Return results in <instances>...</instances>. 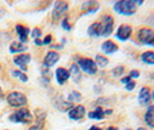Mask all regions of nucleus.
Here are the masks:
<instances>
[{
    "instance_id": "nucleus-1",
    "label": "nucleus",
    "mask_w": 154,
    "mask_h": 130,
    "mask_svg": "<svg viewBox=\"0 0 154 130\" xmlns=\"http://www.w3.org/2000/svg\"><path fill=\"white\" fill-rule=\"evenodd\" d=\"M137 0H119L114 2V12L123 16H132L137 13L138 9Z\"/></svg>"
},
{
    "instance_id": "nucleus-2",
    "label": "nucleus",
    "mask_w": 154,
    "mask_h": 130,
    "mask_svg": "<svg viewBox=\"0 0 154 130\" xmlns=\"http://www.w3.org/2000/svg\"><path fill=\"white\" fill-rule=\"evenodd\" d=\"M8 121L15 124H31L34 122V115L28 108L23 107L20 109H16L12 114L8 116Z\"/></svg>"
},
{
    "instance_id": "nucleus-3",
    "label": "nucleus",
    "mask_w": 154,
    "mask_h": 130,
    "mask_svg": "<svg viewBox=\"0 0 154 130\" xmlns=\"http://www.w3.org/2000/svg\"><path fill=\"white\" fill-rule=\"evenodd\" d=\"M74 61H75V64L79 66V69L81 70L82 72L87 73L88 76H95L97 73L99 68H97L96 63L94 62V59H92V58L75 56L74 57Z\"/></svg>"
},
{
    "instance_id": "nucleus-4",
    "label": "nucleus",
    "mask_w": 154,
    "mask_h": 130,
    "mask_svg": "<svg viewBox=\"0 0 154 130\" xmlns=\"http://www.w3.org/2000/svg\"><path fill=\"white\" fill-rule=\"evenodd\" d=\"M6 102L8 103V106L15 109H20L27 106L28 103V99L26 97V94L19 91H13V92L8 93L6 97Z\"/></svg>"
},
{
    "instance_id": "nucleus-5",
    "label": "nucleus",
    "mask_w": 154,
    "mask_h": 130,
    "mask_svg": "<svg viewBox=\"0 0 154 130\" xmlns=\"http://www.w3.org/2000/svg\"><path fill=\"white\" fill-rule=\"evenodd\" d=\"M137 41L140 44L154 46V29L151 27H141L137 30Z\"/></svg>"
},
{
    "instance_id": "nucleus-6",
    "label": "nucleus",
    "mask_w": 154,
    "mask_h": 130,
    "mask_svg": "<svg viewBox=\"0 0 154 130\" xmlns=\"http://www.w3.org/2000/svg\"><path fill=\"white\" fill-rule=\"evenodd\" d=\"M69 4L66 1H54V7L51 11V19L54 22L62 21L69 12Z\"/></svg>"
},
{
    "instance_id": "nucleus-7",
    "label": "nucleus",
    "mask_w": 154,
    "mask_h": 130,
    "mask_svg": "<svg viewBox=\"0 0 154 130\" xmlns=\"http://www.w3.org/2000/svg\"><path fill=\"white\" fill-rule=\"evenodd\" d=\"M100 23L102 26V37H109L114 33V28H115L114 17L109 14H104V15L101 16Z\"/></svg>"
},
{
    "instance_id": "nucleus-8",
    "label": "nucleus",
    "mask_w": 154,
    "mask_h": 130,
    "mask_svg": "<svg viewBox=\"0 0 154 130\" xmlns=\"http://www.w3.org/2000/svg\"><path fill=\"white\" fill-rule=\"evenodd\" d=\"M132 36V27L130 24H121L117 27L115 33V37L121 41V42H126L129 41Z\"/></svg>"
},
{
    "instance_id": "nucleus-9",
    "label": "nucleus",
    "mask_w": 154,
    "mask_h": 130,
    "mask_svg": "<svg viewBox=\"0 0 154 130\" xmlns=\"http://www.w3.org/2000/svg\"><path fill=\"white\" fill-rule=\"evenodd\" d=\"M31 62V55L30 54H20V55H15L13 57V63L15 64L16 66L19 68L20 71L22 72H27L28 70V64Z\"/></svg>"
},
{
    "instance_id": "nucleus-10",
    "label": "nucleus",
    "mask_w": 154,
    "mask_h": 130,
    "mask_svg": "<svg viewBox=\"0 0 154 130\" xmlns=\"http://www.w3.org/2000/svg\"><path fill=\"white\" fill-rule=\"evenodd\" d=\"M60 59V56L57 51H54V50H50L48 51L43 58V63H42V68H45V69H51L54 68V65L59 62Z\"/></svg>"
},
{
    "instance_id": "nucleus-11",
    "label": "nucleus",
    "mask_w": 154,
    "mask_h": 130,
    "mask_svg": "<svg viewBox=\"0 0 154 130\" xmlns=\"http://www.w3.org/2000/svg\"><path fill=\"white\" fill-rule=\"evenodd\" d=\"M87 115L86 108L84 105H77L73 106V108L67 112V117L72 121H80Z\"/></svg>"
},
{
    "instance_id": "nucleus-12",
    "label": "nucleus",
    "mask_w": 154,
    "mask_h": 130,
    "mask_svg": "<svg viewBox=\"0 0 154 130\" xmlns=\"http://www.w3.org/2000/svg\"><path fill=\"white\" fill-rule=\"evenodd\" d=\"M152 100V91L149 90V87H141L139 90L138 93V103L141 107H148Z\"/></svg>"
},
{
    "instance_id": "nucleus-13",
    "label": "nucleus",
    "mask_w": 154,
    "mask_h": 130,
    "mask_svg": "<svg viewBox=\"0 0 154 130\" xmlns=\"http://www.w3.org/2000/svg\"><path fill=\"white\" fill-rule=\"evenodd\" d=\"M54 106L57 110L63 112V113H67L73 108V103L69 102L63 95H57L54 99Z\"/></svg>"
},
{
    "instance_id": "nucleus-14",
    "label": "nucleus",
    "mask_w": 154,
    "mask_h": 130,
    "mask_svg": "<svg viewBox=\"0 0 154 130\" xmlns=\"http://www.w3.org/2000/svg\"><path fill=\"white\" fill-rule=\"evenodd\" d=\"M15 33L16 35H17V37H19V42H21L22 44H26L27 42H28V40H29V35H30V29L28 28V27H26V26H23V24H16L15 26Z\"/></svg>"
},
{
    "instance_id": "nucleus-15",
    "label": "nucleus",
    "mask_w": 154,
    "mask_h": 130,
    "mask_svg": "<svg viewBox=\"0 0 154 130\" xmlns=\"http://www.w3.org/2000/svg\"><path fill=\"white\" fill-rule=\"evenodd\" d=\"M54 78H56V81L59 86L65 85L71 78L69 70L65 69V68H57L56 71H54Z\"/></svg>"
},
{
    "instance_id": "nucleus-16",
    "label": "nucleus",
    "mask_w": 154,
    "mask_h": 130,
    "mask_svg": "<svg viewBox=\"0 0 154 130\" xmlns=\"http://www.w3.org/2000/svg\"><path fill=\"white\" fill-rule=\"evenodd\" d=\"M100 49L103 54L109 56V55H114L115 52L118 51V46L111 40H106V41H103L101 43Z\"/></svg>"
},
{
    "instance_id": "nucleus-17",
    "label": "nucleus",
    "mask_w": 154,
    "mask_h": 130,
    "mask_svg": "<svg viewBox=\"0 0 154 130\" xmlns=\"http://www.w3.org/2000/svg\"><path fill=\"white\" fill-rule=\"evenodd\" d=\"M81 9L84 11L82 12V15L94 14V13H96L100 9V4L96 2V1H85L81 5Z\"/></svg>"
},
{
    "instance_id": "nucleus-18",
    "label": "nucleus",
    "mask_w": 154,
    "mask_h": 130,
    "mask_svg": "<svg viewBox=\"0 0 154 130\" xmlns=\"http://www.w3.org/2000/svg\"><path fill=\"white\" fill-rule=\"evenodd\" d=\"M87 117L89 120H95V121H102L106 119V113H104V109L102 107L96 106V108L94 110H91L87 113Z\"/></svg>"
},
{
    "instance_id": "nucleus-19",
    "label": "nucleus",
    "mask_w": 154,
    "mask_h": 130,
    "mask_svg": "<svg viewBox=\"0 0 154 130\" xmlns=\"http://www.w3.org/2000/svg\"><path fill=\"white\" fill-rule=\"evenodd\" d=\"M9 52L12 55H20V54H24L27 50H28V48L22 44L21 42H19V41H13L11 44H9Z\"/></svg>"
},
{
    "instance_id": "nucleus-20",
    "label": "nucleus",
    "mask_w": 154,
    "mask_h": 130,
    "mask_svg": "<svg viewBox=\"0 0 154 130\" xmlns=\"http://www.w3.org/2000/svg\"><path fill=\"white\" fill-rule=\"evenodd\" d=\"M87 35L89 37H101L102 36V26L100 21L99 22H93L87 30Z\"/></svg>"
},
{
    "instance_id": "nucleus-21",
    "label": "nucleus",
    "mask_w": 154,
    "mask_h": 130,
    "mask_svg": "<svg viewBox=\"0 0 154 130\" xmlns=\"http://www.w3.org/2000/svg\"><path fill=\"white\" fill-rule=\"evenodd\" d=\"M69 77H71V79L74 81V83H80V80L82 79V73H81V70L79 69V66H78L75 63H73V64H71V66H69Z\"/></svg>"
},
{
    "instance_id": "nucleus-22",
    "label": "nucleus",
    "mask_w": 154,
    "mask_h": 130,
    "mask_svg": "<svg viewBox=\"0 0 154 130\" xmlns=\"http://www.w3.org/2000/svg\"><path fill=\"white\" fill-rule=\"evenodd\" d=\"M144 121L148 128L154 129V105H149L147 107L144 115Z\"/></svg>"
},
{
    "instance_id": "nucleus-23",
    "label": "nucleus",
    "mask_w": 154,
    "mask_h": 130,
    "mask_svg": "<svg viewBox=\"0 0 154 130\" xmlns=\"http://www.w3.org/2000/svg\"><path fill=\"white\" fill-rule=\"evenodd\" d=\"M140 61L146 65H154V51L153 50L144 51L140 55Z\"/></svg>"
},
{
    "instance_id": "nucleus-24",
    "label": "nucleus",
    "mask_w": 154,
    "mask_h": 130,
    "mask_svg": "<svg viewBox=\"0 0 154 130\" xmlns=\"http://www.w3.org/2000/svg\"><path fill=\"white\" fill-rule=\"evenodd\" d=\"M94 62L96 63V65H97V68H100V69H104V68H107L109 64V59L108 57H106L104 55H96L95 56V59Z\"/></svg>"
},
{
    "instance_id": "nucleus-25",
    "label": "nucleus",
    "mask_w": 154,
    "mask_h": 130,
    "mask_svg": "<svg viewBox=\"0 0 154 130\" xmlns=\"http://www.w3.org/2000/svg\"><path fill=\"white\" fill-rule=\"evenodd\" d=\"M66 100L71 102V103H74V102H80L82 100V95L81 93L78 92V91H71L66 97Z\"/></svg>"
},
{
    "instance_id": "nucleus-26",
    "label": "nucleus",
    "mask_w": 154,
    "mask_h": 130,
    "mask_svg": "<svg viewBox=\"0 0 154 130\" xmlns=\"http://www.w3.org/2000/svg\"><path fill=\"white\" fill-rule=\"evenodd\" d=\"M11 75H12L13 78L19 79L21 83H28V80H29L28 76H27L24 72L20 71V70H12V71H11Z\"/></svg>"
},
{
    "instance_id": "nucleus-27",
    "label": "nucleus",
    "mask_w": 154,
    "mask_h": 130,
    "mask_svg": "<svg viewBox=\"0 0 154 130\" xmlns=\"http://www.w3.org/2000/svg\"><path fill=\"white\" fill-rule=\"evenodd\" d=\"M124 72H125V68H124L123 65H118V66H115L114 69L111 70V75L112 77H115V78H118V77L124 76Z\"/></svg>"
},
{
    "instance_id": "nucleus-28",
    "label": "nucleus",
    "mask_w": 154,
    "mask_h": 130,
    "mask_svg": "<svg viewBox=\"0 0 154 130\" xmlns=\"http://www.w3.org/2000/svg\"><path fill=\"white\" fill-rule=\"evenodd\" d=\"M60 26H62V29H64L65 31H71L72 30V26L69 22V19L67 17H64L62 21H60Z\"/></svg>"
},
{
    "instance_id": "nucleus-29",
    "label": "nucleus",
    "mask_w": 154,
    "mask_h": 130,
    "mask_svg": "<svg viewBox=\"0 0 154 130\" xmlns=\"http://www.w3.org/2000/svg\"><path fill=\"white\" fill-rule=\"evenodd\" d=\"M30 36H31V38H34V40L41 38L42 37V30L39 29L38 27H35V28L30 31Z\"/></svg>"
},
{
    "instance_id": "nucleus-30",
    "label": "nucleus",
    "mask_w": 154,
    "mask_h": 130,
    "mask_svg": "<svg viewBox=\"0 0 154 130\" xmlns=\"http://www.w3.org/2000/svg\"><path fill=\"white\" fill-rule=\"evenodd\" d=\"M128 76L130 77L131 79H138L139 77H140V71H139V70L133 69L129 72V75H128Z\"/></svg>"
},
{
    "instance_id": "nucleus-31",
    "label": "nucleus",
    "mask_w": 154,
    "mask_h": 130,
    "mask_svg": "<svg viewBox=\"0 0 154 130\" xmlns=\"http://www.w3.org/2000/svg\"><path fill=\"white\" fill-rule=\"evenodd\" d=\"M96 105H97L99 107H102V106H108L109 100L106 99V98H100V99L96 100Z\"/></svg>"
},
{
    "instance_id": "nucleus-32",
    "label": "nucleus",
    "mask_w": 154,
    "mask_h": 130,
    "mask_svg": "<svg viewBox=\"0 0 154 130\" xmlns=\"http://www.w3.org/2000/svg\"><path fill=\"white\" fill-rule=\"evenodd\" d=\"M128 92H132L134 88H136V81H133V80H131L129 84H126L125 85V87H124Z\"/></svg>"
},
{
    "instance_id": "nucleus-33",
    "label": "nucleus",
    "mask_w": 154,
    "mask_h": 130,
    "mask_svg": "<svg viewBox=\"0 0 154 130\" xmlns=\"http://www.w3.org/2000/svg\"><path fill=\"white\" fill-rule=\"evenodd\" d=\"M52 43V35H46L43 38V46H50Z\"/></svg>"
},
{
    "instance_id": "nucleus-34",
    "label": "nucleus",
    "mask_w": 154,
    "mask_h": 130,
    "mask_svg": "<svg viewBox=\"0 0 154 130\" xmlns=\"http://www.w3.org/2000/svg\"><path fill=\"white\" fill-rule=\"evenodd\" d=\"M131 80H132V79L129 76H123L122 78H121V83H122V84H124V85L129 84Z\"/></svg>"
},
{
    "instance_id": "nucleus-35",
    "label": "nucleus",
    "mask_w": 154,
    "mask_h": 130,
    "mask_svg": "<svg viewBox=\"0 0 154 130\" xmlns=\"http://www.w3.org/2000/svg\"><path fill=\"white\" fill-rule=\"evenodd\" d=\"M62 49H64V46L63 44H52L51 46V50H62Z\"/></svg>"
},
{
    "instance_id": "nucleus-36",
    "label": "nucleus",
    "mask_w": 154,
    "mask_h": 130,
    "mask_svg": "<svg viewBox=\"0 0 154 130\" xmlns=\"http://www.w3.org/2000/svg\"><path fill=\"white\" fill-rule=\"evenodd\" d=\"M34 44L36 46H43V40H42V38H36V40H34Z\"/></svg>"
},
{
    "instance_id": "nucleus-37",
    "label": "nucleus",
    "mask_w": 154,
    "mask_h": 130,
    "mask_svg": "<svg viewBox=\"0 0 154 130\" xmlns=\"http://www.w3.org/2000/svg\"><path fill=\"white\" fill-rule=\"evenodd\" d=\"M87 130H102L100 127H97V125H92V127H89Z\"/></svg>"
},
{
    "instance_id": "nucleus-38",
    "label": "nucleus",
    "mask_w": 154,
    "mask_h": 130,
    "mask_svg": "<svg viewBox=\"0 0 154 130\" xmlns=\"http://www.w3.org/2000/svg\"><path fill=\"white\" fill-rule=\"evenodd\" d=\"M104 113H106V116L112 114V109H104Z\"/></svg>"
},
{
    "instance_id": "nucleus-39",
    "label": "nucleus",
    "mask_w": 154,
    "mask_h": 130,
    "mask_svg": "<svg viewBox=\"0 0 154 130\" xmlns=\"http://www.w3.org/2000/svg\"><path fill=\"white\" fill-rule=\"evenodd\" d=\"M106 130H118V128H117V127H115V125H109Z\"/></svg>"
},
{
    "instance_id": "nucleus-40",
    "label": "nucleus",
    "mask_w": 154,
    "mask_h": 130,
    "mask_svg": "<svg viewBox=\"0 0 154 130\" xmlns=\"http://www.w3.org/2000/svg\"><path fill=\"white\" fill-rule=\"evenodd\" d=\"M4 99V92H2V88H0V100Z\"/></svg>"
},
{
    "instance_id": "nucleus-41",
    "label": "nucleus",
    "mask_w": 154,
    "mask_h": 130,
    "mask_svg": "<svg viewBox=\"0 0 154 130\" xmlns=\"http://www.w3.org/2000/svg\"><path fill=\"white\" fill-rule=\"evenodd\" d=\"M136 130H148V129H146L145 127H139V128H137Z\"/></svg>"
},
{
    "instance_id": "nucleus-42",
    "label": "nucleus",
    "mask_w": 154,
    "mask_h": 130,
    "mask_svg": "<svg viewBox=\"0 0 154 130\" xmlns=\"http://www.w3.org/2000/svg\"><path fill=\"white\" fill-rule=\"evenodd\" d=\"M152 100H153V101H154V91H153V92H152Z\"/></svg>"
},
{
    "instance_id": "nucleus-43",
    "label": "nucleus",
    "mask_w": 154,
    "mask_h": 130,
    "mask_svg": "<svg viewBox=\"0 0 154 130\" xmlns=\"http://www.w3.org/2000/svg\"><path fill=\"white\" fill-rule=\"evenodd\" d=\"M124 130H132V129H130V128H125Z\"/></svg>"
},
{
    "instance_id": "nucleus-44",
    "label": "nucleus",
    "mask_w": 154,
    "mask_h": 130,
    "mask_svg": "<svg viewBox=\"0 0 154 130\" xmlns=\"http://www.w3.org/2000/svg\"><path fill=\"white\" fill-rule=\"evenodd\" d=\"M0 72H1V65H0Z\"/></svg>"
},
{
    "instance_id": "nucleus-45",
    "label": "nucleus",
    "mask_w": 154,
    "mask_h": 130,
    "mask_svg": "<svg viewBox=\"0 0 154 130\" xmlns=\"http://www.w3.org/2000/svg\"><path fill=\"white\" fill-rule=\"evenodd\" d=\"M5 130H8V129H5Z\"/></svg>"
}]
</instances>
